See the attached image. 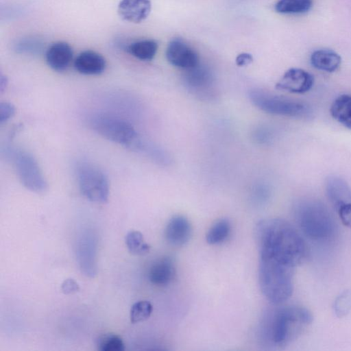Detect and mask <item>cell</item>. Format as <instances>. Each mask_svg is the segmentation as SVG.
I'll return each instance as SVG.
<instances>
[{"instance_id":"1","label":"cell","mask_w":351,"mask_h":351,"mask_svg":"<svg viewBox=\"0 0 351 351\" xmlns=\"http://www.w3.org/2000/svg\"><path fill=\"white\" fill-rule=\"evenodd\" d=\"M255 239L260 256L293 268L306 258V246L303 238L284 219L269 218L260 221L255 228Z\"/></svg>"},{"instance_id":"2","label":"cell","mask_w":351,"mask_h":351,"mask_svg":"<svg viewBox=\"0 0 351 351\" xmlns=\"http://www.w3.org/2000/svg\"><path fill=\"white\" fill-rule=\"evenodd\" d=\"M312 321V314L304 307L278 308L268 312L263 318L261 335L268 346L282 347L300 337Z\"/></svg>"},{"instance_id":"3","label":"cell","mask_w":351,"mask_h":351,"mask_svg":"<svg viewBox=\"0 0 351 351\" xmlns=\"http://www.w3.org/2000/svg\"><path fill=\"white\" fill-rule=\"evenodd\" d=\"M294 268L259 256L258 281L262 293L274 305L286 302L293 291Z\"/></svg>"},{"instance_id":"4","label":"cell","mask_w":351,"mask_h":351,"mask_svg":"<svg viewBox=\"0 0 351 351\" xmlns=\"http://www.w3.org/2000/svg\"><path fill=\"white\" fill-rule=\"evenodd\" d=\"M295 221L303 232L310 239L326 241L336 231V223L330 210L322 202L304 199L294 207Z\"/></svg>"},{"instance_id":"5","label":"cell","mask_w":351,"mask_h":351,"mask_svg":"<svg viewBox=\"0 0 351 351\" xmlns=\"http://www.w3.org/2000/svg\"><path fill=\"white\" fill-rule=\"evenodd\" d=\"M251 102L261 110L271 114L289 117H306L309 108L304 104L271 94L261 89L254 88L249 92Z\"/></svg>"},{"instance_id":"6","label":"cell","mask_w":351,"mask_h":351,"mask_svg":"<svg viewBox=\"0 0 351 351\" xmlns=\"http://www.w3.org/2000/svg\"><path fill=\"white\" fill-rule=\"evenodd\" d=\"M91 128L104 138L128 147L138 139L133 125L128 121L108 114H96L90 120Z\"/></svg>"},{"instance_id":"7","label":"cell","mask_w":351,"mask_h":351,"mask_svg":"<svg viewBox=\"0 0 351 351\" xmlns=\"http://www.w3.org/2000/svg\"><path fill=\"white\" fill-rule=\"evenodd\" d=\"M77 177L82 194L89 201L106 203L109 196V182L104 172L88 162L80 163Z\"/></svg>"},{"instance_id":"8","label":"cell","mask_w":351,"mask_h":351,"mask_svg":"<svg viewBox=\"0 0 351 351\" xmlns=\"http://www.w3.org/2000/svg\"><path fill=\"white\" fill-rule=\"evenodd\" d=\"M14 167L23 185L28 190L37 193H44L47 182L35 158L24 151L14 152Z\"/></svg>"},{"instance_id":"9","label":"cell","mask_w":351,"mask_h":351,"mask_svg":"<svg viewBox=\"0 0 351 351\" xmlns=\"http://www.w3.org/2000/svg\"><path fill=\"white\" fill-rule=\"evenodd\" d=\"M75 247L80 269L86 276L94 277L97 273V240L94 233L89 230L82 232Z\"/></svg>"},{"instance_id":"10","label":"cell","mask_w":351,"mask_h":351,"mask_svg":"<svg viewBox=\"0 0 351 351\" xmlns=\"http://www.w3.org/2000/svg\"><path fill=\"white\" fill-rule=\"evenodd\" d=\"M166 58L174 66L188 70L199 63V56L195 51L181 39H173L166 49Z\"/></svg>"},{"instance_id":"11","label":"cell","mask_w":351,"mask_h":351,"mask_svg":"<svg viewBox=\"0 0 351 351\" xmlns=\"http://www.w3.org/2000/svg\"><path fill=\"white\" fill-rule=\"evenodd\" d=\"M313 84L314 77L310 73L302 69L291 68L283 74L276 88L292 93L302 94L309 91Z\"/></svg>"},{"instance_id":"12","label":"cell","mask_w":351,"mask_h":351,"mask_svg":"<svg viewBox=\"0 0 351 351\" xmlns=\"http://www.w3.org/2000/svg\"><path fill=\"white\" fill-rule=\"evenodd\" d=\"M192 235V226L189 219L183 215H174L168 221L165 237L171 245L180 247L189 242Z\"/></svg>"},{"instance_id":"13","label":"cell","mask_w":351,"mask_h":351,"mask_svg":"<svg viewBox=\"0 0 351 351\" xmlns=\"http://www.w3.org/2000/svg\"><path fill=\"white\" fill-rule=\"evenodd\" d=\"M152 10L150 0H121L118 13L124 21L138 23L147 18Z\"/></svg>"},{"instance_id":"14","label":"cell","mask_w":351,"mask_h":351,"mask_svg":"<svg viewBox=\"0 0 351 351\" xmlns=\"http://www.w3.org/2000/svg\"><path fill=\"white\" fill-rule=\"evenodd\" d=\"M73 57L71 47L66 42L58 41L47 49L45 59L48 66L54 71H62L70 65Z\"/></svg>"},{"instance_id":"15","label":"cell","mask_w":351,"mask_h":351,"mask_svg":"<svg viewBox=\"0 0 351 351\" xmlns=\"http://www.w3.org/2000/svg\"><path fill=\"white\" fill-rule=\"evenodd\" d=\"M326 191L328 199L337 211L342 206L351 203V189L339 176H330L326 179Z\"/></svg>"},{"instance_id":"16","label":"cell","mask_w":351,"mask_h":351,"mask_svg":"<svg viewBox=\"0 0 351 351\" xmlns=\"http://www.w3.org/2000/svg\"><path fill=\"white\" fill-rule=\"evenodd\" d=\"M106 66L105 58L100 53L91 50L82 51L74 60L75 70L84 75H99L104 71Z\"/></svg>"},{"instance_id":"17","label":"cell","mask_w":351,"mask_h":351,"mask_svg":"<svg viewBox=\"0 0 351 351\" xmlns=\"http://www.w3.org/2000/svg\"><path fill=\"white\" fill-rule=\"evenodd\" d=\"M176 274L175 265L170 257H164L155 262L148 272L150 282L157 286H165L171 282Z\"/></svg>"},{"instance_id":"18","label":"cell","mask_w":351,"mask_h":351,"mask_svg":"<svg viewBox=\"0 0 351 351\" xmlns=\"http://www.w3.org/2000/svg\"><path fill=\"white\" fill-rule=\"evenodd\" d=\"M310 61L315 69L331 73L338 69L341 65V58L335 51L331 49H319L313 51L311 56Z\"/></svg>"},{"instance_id":"19","label":"cell","mask_w":351,"mask_h":351,"mask_svg":"<svg viewBox=\"0 0 351 351\" xmlns=\"http://www.w3.org/2000/svg\"><path fill=\"white\" fill-rule=\"evenodd\" d=\"M184 80L189 87L195 90H202L212 84L213 75L206 66L199 63L193 68L186 70Z\"/></svg>"},{"instance_id":"20","label":"cell","mask_w":351,"mask_h":351,"mask_svg":"<svg viewBox=\"0 0 351 351\" xmlns=\"http://www.w3.org/2000/svg\"><path fill=\"white\" fill-rule=\"evenodd\" d=\"M330 112L337 121L351 130V95H341L337 97L330 106Z\"/></svg>"},{"instance_id":"21","label":"cell","mask_w":351,"mask_h":351,"mask_svg":"<svg viewBox=\"0 0 351 351\" xmlns=\"http://www.w3.org/2000/svg\"><path fill=\"white\" fill-rule=\"evenodd\" d=\"M127 51L134 58L143 60H152L158 50L157 43L151 39L141 40L130 44Z\"/></svg>"},{"instance_id":"22","label":"cell","mask_w":351,"mask_h":351,"mask_svg":"<svg viewBox=\"0 0 351 351\" xmlns=\"http://www.w3.org/2000/svg\"><path fill=\"white\" fill-rule=\"evenodd\" d=\"M313 6V0H279L275 5L277 12L286 14H303Z\"/></svg>"},{"instance_id":"23","label":"cell","mask_w":351,"mask_h":351,"mask_svg":"<svg viewBox=\"0 0 351 351\" xmlns=\"http://www.w3.org/2000/svg\"><path fill=\"white\" fill-rule=\"evenodd\" d=\"M230 230V221L226 219H221L208 230L206 235V242L210 245L221 243L228 237Z\"/></svg>"},{"instance_id":"24","label":"cell","mask_w":351,"mask_h":351,"mask_svg":"<svg viewBox=\"0 0 351 351\" xmlns=\"http://www.w3.org/2000/svg\"><path fill=\"white\" fill-rule=\"evenodd\" d=\"M125 244L128 250L135 255L145 254L150 250V246L145 242L142 233L136 230L128 232L125 236Z\"/></svg>"},{"instance_id":"25","label":"cell","mask_w":351,"mask_h":351,"mask_svg":"<svg viewBox=\"0 0 351 351\" xmlns=\"http://www.w3.org/2000/svg\"><path fill=\"white\" fill-rule=\"evenodd\" d=\"M97 347L100 351H123L125 345L122 339L115 334H104L97 340Z\"/></svg>"},{"instance_id":"26","label":"cell","mask_w":351,"mask_h":351,"mask_svg":"<svg viewBox=\"0 0 351 351\" xmlns=\"http://www.w3.org/2000/svg\"><path fill=\"white\" fill-rule=\"evenodd\" d=\"M153 311L152 304L146 300L134 303L130 309V317L132 323H138L147 319Z\"/></svg>"},{"instance_id":"27","label":"cell","mask_w":351,"mask_h":351,"mask_svg":"<svg viewBox=\"0 0 351 351\" xmlns=\"http://www.w3.org/2000/svg\"><path fill=\"white\" fill-rule=\"evenodd\" d=\"M334 312L337 317L341 318L351 312V290L343 291L335 300Z\"/></svg>"},{"instance_id":"28","label":"cell","mask_w":351,"mask_h":351,"mask_svg":"<svg viewBox=\"0 0 351 351\" xmlns=\"http://www.w3.org/2000/svg\"><path fill=\"white\" fill-rule=\"evenodd\" d=\"M15 113V107L10 102L0 104V123H3L11 119Z\"/></svg>"},{"instance_id":"29","label":"cell","mask_w":351,"mask_h":351,"mask_svg":"<svg viewBox=\"0 0 351 351\" xmlns=\"http://www.w3.org/2000/svg\"><path fill=\"white\" fill-rule=\"evenodd\" d=\"M337 212L343 224L351 228V203L342 206Z\"/></svg>"},{"instance_id":"30","label":"cell","mask_w":351,"mask_h":351,"mask_svg":"<svg viewBox=\"0 0 351 351\" xmlns=\"http://www.w3.org/2000/svg\"><path fill=\"white\" fill-rule=\"evenodd\" d=\"M79 289L77 283L73 279H66L62 285V290L65 294L76 292Z\"/></svg>"},{"instance_id":"31","label":"cell","mask_w":351,"mask_h":351,"mask_svg":"<svg viewBox=\"0 0 351 351\" xmlns=\"http://www.w3.org/2000/svg\"><path fill=\"white\" fill-rule=\"evenodd\" d=\"M253 61V57L248 53H242L236 58V64L239 66H247Z\"/></svg>"}]
</instances>
